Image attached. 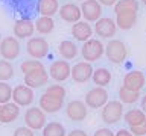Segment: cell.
<instances>
[{"mask_svg":"<svg viewBox=\"0 0 146 136\" xmlns=\"http://www.w3.org/2000/svg\"><path fill=\"white\" fill-rule=\"evenodd\" d=\"M104 52H105V45L102 44L100 39H96V38L87 39L81 47V54L84 58V61L90 62V63L94 61H99L102 58Z\"/></svg>","mask_w":146,"mask_h":136,"instance_id":"6da1fadb","label":"cell"},{"mask_svg":"<svg viewBox=\"0 0 146 136\" xmlns=\"http://www.w3.org/2000/svg\"><path fill=\"white\" fill-rule=\"evenodd\" d=\"M105 54H107V59L111 63H122L128 56V48L126 45L122 42L120 39H110V42L105 45Z\"/></svg>","mask_w":146,"mask_h":136,"instance_id":"7a4b0ae2","label":"cell"},{"mask_svg":"<svg viewBox=\"0 0 146 136\" xmlns=\"http://www.w3.org/2000/svg\"><path fill=\"white\" fill-rule=\"evenodd\" d=\"M102 121L105 124H116L122 120L123 116V103L117 101V100H111V101H107L102 106Z\"/></svg>","mask_w":146,"mask_h":136,"instance_id":"3957f363","label":"cell"},{"mask_svg":"<svg viewBox=\"0 0 146 136\" xmlns=\"http://www.w3.org/2000/svg\"><path fill=\"white\" fill-rule=\"evenodd\" d=\"M26 52L34 59H43L49 53V42L43 36H31L26 44Z\"/></svg>","mask_w":146,"mask_h":136,"instance_id":"277c9868","label":"cell"},{"mask_svg":"<svg viewBox=\"0 0 146 136\" xmlns=\"http://www.w3.org/2000/svg\"><path fill=\"white\" fill-rule=\"evenodd\" d=\"M46 112L40 106H32L26 110L25 113V124L26 127H29L32 130H41L46 126Z\"/></svg>","mask_w":146,"mask_h":136,"instance_id":"5b68a950","label":"cell"},{"mask_svg":"<svg viewBox=\"0 0 146 136\" xmlns=\"http://www.w3.org/2000/svg\"><path fill=\"white\" fill-rule=\"evenodd\" d=\"M20 42L15 36H5L0 41V56L6 61H14L20 54Z\"/></svg>","mask_w":146,"mask_h":136,"instance_id":"8992f818","label":"cell"},{"mask_svg":"<svg viewBox=\"0 0 146 136\" xmlns=\"http://www.w3.org/2000/svg\"><path fill=\"white\" fill-rule=\"evenodd\" d=\"M94 68L90 62L87 61H82V62H78L72 67L70 70V77L73 82L76 83H85L91 79V74H93Z\"/></svg>","mask_w":146,"mask_h":136,"instance_id":"52a82bcc","label":"cell"},{"mask_svg":"<svg viewBox=\"0 0 146 136\" xmlns=\"http://www.w3.org/2000/svg\"><path fill=\"white\" fill-rule=\"evenodd\" d=\"M108 101V92L102 86H96V88L90 89L85 95V104L87 107L91 109H100L105 103Z\"/></svg>","mask_w":146,"mask_h":136,"instance_id":"ba28073f","label":"cell"},{"mask_svg":"<svg viewBox=\"0 0 146 136\" xmlns=\"http://www.w3.org/2000/svg\"><path fill=\"white\" fill-rule=\"evenodd\" d=\"M34 89L29 88L27 85H17L15 88L12 89V101L18 104V106H31L32 103H34Z\"/></svg>","mask_w":146,"mask_h":136,"instance_id":"9c48e42d","label":"cell"},{"mask_svg":"<svg viewBox=\"0 0 146 136\" xmlns=\"http://www.w3.org/2000/svg\"><path fill=\"white\" fill-rule=\"evenodd\" d=\"M79 8L82 17L88 23H94L102 17V5L98 0H84Z\"/></svg>","mask_w":146,"mask_h":136,"instance_id":"30bf717a","label":"cell"},{"mask_svg":"<svg viewBox=\"0 0 146 136\" xmlns=\"http://www.w3.org/2000/svg\"><path fill=\"white\" fill-rule=\"evenodd\" d=\"M47 82H49V73L44 67L32 70L25 74V85H27L32 89L41 88V86L47 85Z\"/></svg>","mask_w":146,"mask_h":136,"instance_id":"8fae6325","label":"cell"},{"mask_svg":"<svg viewBox=\"0 0 146 136\" xmlns=\"http://www.w3.org/2000/svg\"><path fill=\"white\" fill-rule=\"evenodd\" d=\"M93 32H96V35L100 36V38H111V36H114L117 32V24L113 18L100 17L98 21H94Z\"/></svg>","mask_w":146,"mask_h":136,"instance_id":"7c38bea8","label":"cell"},{"mask_svg":"<svg viewBox=\"0 0 146 136\" xmlns=\"http://www.w3.org/2000/svg\"><path fill=\"white\" fill-rule=\"evenodd\" d=\"M70 63L67 61H55L49 67V77L53 79L55 82H66L70 77Z\"/></svg>","mask_w":146,"mask_h":136,"instance_id":"4fadbf2b","label":"cell"},{"mask_svg":"<svg viewBox=\"0 0 146 136\" xmlns=\"http://www.w3.org/2000/svg\"><path fill=\"white\" fill-rule=\"evenodd\" d=\"M66 112H67V116L70 118L72 121L81 122L87 118V104L82 101V100H72V101L67 104Z\"/></svg>","mask_w":146,"mask_h":136,"instance_id":"5bb4252c","label":"cell"},{"mask_svg":"<svg viewBox=\"0 0 146 136\" xmlns=\"http://www.w3.org/2000/svg\"><path fill=\"white\" fill-rule=\"evenodd\" d=\"M35 32V23L29 18H21L17 20L14 24V36L18 39H29Z\"/></svg>","mask_w":146,"mask_h":136,"instance_id":"9a60e30c","label":"cell"},{"mask_svg":"<svg viewBox=\"0 0 146 136\" xmlns=\"http://www.w3.org/2000/svg\"><path fill=\"white\" fill-rule=\"evenodd\" d=\"M70 33L75 39L81 41V42H85L87 39H90L91 36H93V27L88 24V21L79 20V21L73 23Z\"/></svg>","mask_w":146,"mask_h":136,"instance_id":"2e32d148","label":"cell"},{"mask_svg":"<svg viewBox=\"0 0 146 136\" xmlns=\"http://www.w3.org/2000/svg\"><path fill=\"white\" fill-rule=\"evenodd\" d=\"M59 17H61V20L67 21V23H76L79 21L82 18V14H81V8L78 6L76 3H64L61 8H59Z\"/></svg>","mask_w":146,"mask_h":136,"instance_id":"e0dca14e","label":"cell"},{"mask_svg":"<svg viewBox=\"0 0 146 136\" xmlns=\"http://www.w3.org/2000/svg\"><path fill=\"white\" fill-rule=\"evenodd\" d=\"M146 85V79H145V74L141 71H131L123 77V85L126 89H131V91H140L143 86Z\"/></svg>","mask_w":146,"mask_h":136,"instance_id":"ac0fdd59","label":"cell"},{"mask_svg":"<svg viewBox=\"0 0 146 136\" xmlns=\"http://www.w3.org/2000/svg\"><path fill=\"white\" fill-rule=\"evenodd\" d=\"M64 104V100L62 98H58V97H53L50 94H43L40 97V107L43 109L46 113H56L59 109L62 107Z\"/></svg>","mask_w":146,"mask_h":136,"instance_id":"d6986e66","label":"cell"},{"mask_svg":"<svg viewBox=\"0 0 146 136\" xmlns=\"http://www.w3.org/2000/svg\"><path fill=\"white\" fill-rule=\"evenodd\" d=\"M18 115H20V106L14 101H8L0 107V122L2 124H9V122L15 121Z\"/></svg>","mask_w":146,"mask_h":136,"instance_id":"ffe728a7","label":"cell"},{"mask_svg":"<svg viewBox=\"0 0 146 136\" xmlns=\"http://www.w3.org/2000/svg\"><path fill=\"white\" fill-rule=\"evenodd\" d=\"M116 24L117 29L122 30H129L135 26L137 23V12H120L116 14Z\"/></svg>","mask_w":146,"mask_h":136,"instance_id":"44dd1931","label":"cell"},{"mask_svg":"<svg viewBox=\"0 0 146 136\" xmlns=\"http://www.w3.org/2000/svg\"><path fill=\"white\" fill-rule=\"evenodd\" d=\"M58 53L61 54V58H64L66 61H70V59H75L78 56V47L73 41L66 39V41H61V42H59Z\"/></svg>","mask_w":146,"mask_h":136,"instance_id":"7402d4cb","label":"cell"},{"mask_svg":"<svg viewBox=\"0 0 146 136\" xmlns=\"http://www.w3.org/2000/svg\"><path fill=\"white\" fill-rule=\"evenodd\" d=\"M59 11V2L58 0H40L38 3V12L44 17H53Z\"/></svg>","mask_w":146,"mask_h":136,"instance_id":"603a6c76","label":"cell"},{"mask_svg":"<svg viewBox=\"0 0 146 136\" xmlns=\"http://www.w3.org/2000/svg\"><path fill=\"white\" fill-rule=\"evenodd\" d=\"M55 29V21L52 17H44L41 15L38 20L35 21V30L40 35H49L50 32Z\"/></svg>","mask_w":146,"mask_h":136,"instance_id":"cb8c5ba5","label":"cell"},{"mask_svg":"<svg viewBox=\"0 0 146 136\" xmlns=\"http://www.w3.org/2000/svg\"><path fill=\"white\" fill-rule=\"evenodd\" d=\"M91 79H93L96 86H102V88H105L107 85H110V82H111L113 77H111V73H110L107 68H98V70L93 71Z\"/></svg>","mask_w":146,"mask_h":136,"instance_id":"d4e9b609","label":"cell"},{"mask_svg":"<svg viewBox=\"0 0 146 136\" xmlns=\"http://www.w3.org/2000/svg\"><path fill=\"white\" fill-rule=\"evenodd\" d=\"M114 12H139V0H117L114 3Z\"/></svg>","mask_w":146,"mask_h":136,"instance_id":"484cf974","label":"cell"},{"mask_svg":"<svg viewBox=\"0 0 146 136\" xmlns=\"http://www.w3.org/2000/svg\"><path fill=\"white\" fill-rule=\"evenodd\" d=\"M41 130H43V136H66L67 135L64 126L58 121L46 122V126Z\"/></svg>","mask_w":146,"mask_h":136,"instance_id":"4316f807","label":"cell"},{"mask_svg":"<svg viewBox=\"0 0 146 136\" xmlns=\"http://www.w3.org/2000/svg\"><path fill=\"white\" fill-rule=\"evenodd\" d=\"M123 118H125V122L129 127L132 126H139L145 120H146V113L141 110V109H132V110L126 112L125 115H123Z\"/></svg>","mask_w":146,"mask_h":136,"instance_id":"83f0119b","label":"cell"},{"mask_svg":"<svg viewBox=\"0 0 146 136\" xmlns=\"http://www.w3.org/2000/svg\"><path fill=\"white\" fill-rule=\"evenodd\" d=\"M119 97H120V101L123 104H132V103L139 101L141 94H140V91H131V89H126L125 86H122L119 89Z\"/></svg>","mask_w":146,"mask_h":136,"instance_id":"f1b7e54d","label":"cell"},{"mask_svg":"<svg viewBox=\"0 0 146 136\" xmlns=\"http://www.w3.org/2000/svg\"><path fill=\"white\" fill-rule=\"evenodd\" d=\"M14 67L12 63L6 61V59H3V61H0V82H8L11 80L14 77Z\"/></svg>","mask_w":146,"mask_h":136,"instance_id":"f546056e","label":"cell"},{"mask_svg":"<svg viewBox=\"0 0 146 136\" xmlns=\"http://www.w3.org/2000/svg\"><path fill=\"white\" fill-rule=\"evenodd\" d=\"M12 100V88L6 82H0V104H5Z\"/></svg>","mask_w":146,"mask_h":136,"instance_id":"4dcf8cb0","label":"cell"},{"mask_svg":"<svg viewBox=\"0 0 146 136\" xmlns=\"http://www.w3.org/2000/svg\"><path fill=\"white\" fill-rule=\"evenodd\" d=\"M41 67H44V65L41 61H38V59H27V61L21 62V65H20L23 74H26V73H29L32 70H36V68H41Z\"/></svg>","mask_w":146,"mask_h":136,"instance_id":"1f68e13d","label":"cell"},{"mask_svg":"<svg viewBox=\"0 0 146 136\" xmlns=\"http://www.w3.org/2000/svg\"><path fill=\"white\" fill-rule=\"evenodd\" d=\"M46 94H50L53 97H58V98H66V88L62 85H50L47 86L46 89Z\"/></svg>","mask_w":146,"mask_h":136,"instance_id":"d6a6232c","label":"cell"},{"mask_svg":"<svg viewBox=\"0 0 146 136\" xmlns=\"http://www.w3.org/2000/svg\"><path fill=\"white\" fill-rule=\"evenodd\" d=\"M129 131H131L134 136H145V135H146V120L141 122V124H139V126L129 127Z\"/></svg>","mask_w":146,"mask_h":136,"instance_id":"836d02e7","label":"cell"},{"mask_svg":"<svg viewBox=\"0 0 146 136\" xmlns=\"http://www.w3.org/2000/svg\"><path fill=\"white\" fill-rule=\"evenodd\" d=\"M14 136H35L34 130L29 129V127L23 126V127H18V129H15V131H14Z\"/></svg>","mask_w":146,"mask_h":136,"instance_id":"e575fe53","label":"cell"},{"mask_svg":"<svg viewBox=\"0 0 146 136\" xmlns=\"http://www.w3.org/2000/svg\"><path fill=\"white\" fill-rule=\"evenodd\" d=\"M93 136H114V133L110 129H98Z\"/></svg>","mask_w":146,"mask_h":136,"instance_id":"d590c367","label":"cell"},{"mask_svg":"<svg viewBox=\"0 0 146 136\" xmlns=\"http://www.w3.org/2000/svg\"><path fill=\"white\" fill-rule=\"evenodd\" d=\"M66 136H88V135H87L84 130H81V129H75V130H72L70 133L66 135Z\"/></svg>","mask_w":146,"mask_h":136,"instance_id":"8d00e7d4","label":"cell"},{"mask_svg":"<svg viewBox=\"0 0 146 136\" xmlns=\"http://www.w3.org/2000/svg\"><path fill=\"white\" fill-rule=\"evenodd\" d=\"M114 136H134V135H132L129 130H126V129H120Z\"/></svg>","mask_w":146,"mask_h":136,"instance_id":"74e56055","label":"cell"},{"mask_svg":"<svg viewBox=\"0 0 146 136\" xmlns=\"http://www.w3.org/2000/svg\"><path fill=\"white\" fill-rule=\"evenodd\" d=\"M100 5H104V6H114V3L117 2V0H98Z\"/></svg>","mask_w":146,"mask_h":136,"instance_id":"f35d334b","label":"cell"},{"mask_svg":"<svg viewBox=\"0 0 146 136\" xmlns=\"http://www.w3.org/2000/svg\"><path fill=\"white\" fill-rule=\"evenodd\" d=\"M141 110L146 113V95H143V97H141Z\"/></svg>","mask_w":146,"mask_h":136,"instance_id":"ab89813d","label":"cell"},{"mask_svg":"<svg viewBox=\"0 0 146 136\" xmlns=\"http://www.w3.org/2000/svg\"><path fill=\"white\" fill-rule=\"evenodd\" d=\"M141 3H143V5H145V6H146V0H141Z\"/></svg>","mask_w":146,"mask_h":136,"instance_id":"60d3db41","label":"cell"},{"mask_svg":"<svg viewBox=\"0 0 146 136\" xmlns=\"http://www.w3.org/2000/svg\"><path fill=\"white\" fill-rule=\"evenodd\" d=\"M0 41H2V35H0Z\"/></svg>","mask_w":146,"mask_h":136,"instance_id":"b9f144b4","label":"cell"},{"mask_svg":"<svg viewBox=\"0 0 146 136\" xmlns=\"http://www.w3.org/2000/svg\"><path fill=\"white\" fill-rule=\"evenodd\" d=\"M0 107H2V104H0Z\"/></svg>","mask_w":146,"mask_h":136,"instance_id":"7bdbcfd3","label":"cell"},{"mask_svg":"<svg viewBox=\"0 0 146 136\" xmlns=\"http://www.w3.org/2000/svg\"><path fill=\"white\" fill-rule=\"evenodd\" d=\"M82 2H84V0H82Z\"/></svg>","mask_w":146,"mask_h":136,"instance_id":"ee69618b","label":"cell"}]
</instances>
